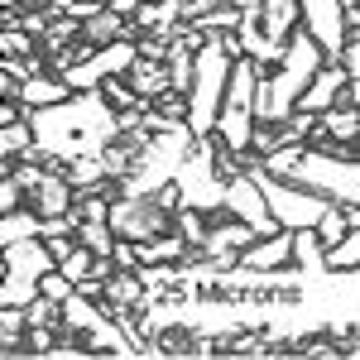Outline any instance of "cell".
<instances>
[{
  "instance_id": "1",
  "label": "cell",
  "mask_w": 360,
  "mask_h": 360,
  "mask_svg": "<svg viewBox=\"0 0 360 360\" xmlns=\"http://www.w3.org/2000/svg\"><path fill=\"white\" fill-rule=\"evenodd\" d=\"M34 120V154L49 164H72L82 154H106V144L120 135V111L106 101V91H72L58 106L29 111Z\"/></svg>"
},
{
  "instance_id": "2",
  "label": "cell",
  "mask_w": 360,
  "mask_h": 360,
  "mask_svg": "<svg viewBox=\"0 0 360 360\" xmlns=\"http://www.w3.org/2000/svg\"><path fill=\"white\" fill-rule=\"evenodd\" d=\"M193 125H173V130H154L144 139V149L135 154V168L120 178V193H135V197H159L178 178L183 159L193 154Z\"/></svg>"
},
{
  "instance_id": "3",
  "label": "cell",
  "mask_w": 360,
  "mask_h": 360,
  "mask_svg": "<svg viewBox=\"0 0 360 360\" xmlns=\"http://www.w3.org/2000/svg\"><path fill=\"white\" fill-rule=\"evenodd\" d=\"M231 68H236V58L226 53L217 39H207V49L197 53L193 86H188V125H193V135H212L217 130L226 86H231Z\"/></svg>"
},
{
  "instance_id": "4",
  "label": "cell",
  "mask_w": 360,
  "mask_h": 360,
  "mask_svg": "<svg viewBox=\"0 0 360 360\" xmlns=\"http://www.w3.org/2000/svg\"><path fill=\"white\" fill-rule=\"evenodd\" d=\"M293 183H303L312 193L332 197L341 207L360 202V154L346 149H322V144H307V154L293 168Z\"/></svg>"
},
{
  "instance_id": "5",
  "label": "cell",
  "mask_w": 360,
  "mask_h": 360,
  "mask_svg": "<svg viewBox=\"0 0 360 360\" xmlns=\"http://www.w3.org/2000/svg\"><path fill=\"white\" fill-rule=\"evenodd\" d=\"M5 259V278H0V307H29L39 298V278L58 269V255L49 250L44 236L34 240H15V245H0Z\"/></svg>"
},
{
  "instance_id": "6",
  "label": "cell",
  "mask_w": 360,
  "mask_h": 360,
  "mask_svg": "<svg viewBox=\"0 0 360 360\" xmlns=\"http://www.w3.org/2000/svg\"><path fill=\"white\" fill-rule=\"evenodd\" d=\"M178 193H183V207H202V212H226V178L221 164H217V135H197L193 154L178 168Z\"/></svg>"
},
{
  "instance_id": "7",
  "label": "cell",
  "mask_w": 360,
  "mask_h": 360,
  "mask_svg": "<svg viewBox=\"0 0 360 360\" xmlns=\"http://www.w3.org/2000/svg\"><path fill=\"white\" fill-rule=\"evenodd\" d=\"M135 63H139V39L130 34V39L101 44V49H82V53L63 68V77L72 82V91H96V86L111 82V77H125Z\"/></svg>"
},
{
  "instance_id": "8",
  "label": "cell",
  "mask_w": 360,
  "mask_h": 360,
  "mask_svg": "<svg viewBox=\"0 0 360 360\" xmlns=\"http://www.w3.org/2000/svg\"><path fill=\"white\" fill-rule=\"evenodd\" d=\"M111 226L120 240H154L173 231V212L159 197H135V193H115L111 202Z\"/></svg>"
},
{
  "instance_id": "9",
  "label": "cell",
  "mask_w": 360,
  "mask_h": 360,
  "mask_svg": "<svg viewBox=\"0 0 360 360\" xmlns=\"http://www.w3.org/2000/svg\"><path fill=\"white\" fill-rule=\"evenodd\" d=\"M226 212L231 217H240L245 226H255L259 236H274L278 221H274V212H269V197H264V188H259V178L255 173H236L231 183H226Z\"/></svg>"
},
{
  "instance_id": "10",
  "label": "cell",
  "mask_w": 360,
  "mask_h": 360,
  "mask_svg": "<svg viewBox=\"0 0 360 360\" xmlns=\"http://www.w3.org/2000/svg\"><path fill=\"white\" fill-rule=\"evenodd\" d=\"M303 5V25L322 39V49L332 58L346 53V39H351V25H346V0H298Z\"/></svg>"
},
{
  "instance_id": "11",
  "label": "cell",
  "mask_w": 360,
  "mask_h": 360,
  "mask_svg": "<svg viewBox=\"0 0 360 360\" xmlns=\"http://www.w3.org/2000/svg\"><path fill=\"white\" fill-rule=\"evenodd\" d=\"M29 207L44 212V217H68V212L77 207V188H72V178H68V164H49L44 168L39 188L29 193Z\"/></svg>"
},
{
  "instance_id": "12",
  "label": "cell",
  "mask_w": 360,
  "mask_h": 360,
  "mask_svg": "<svg viewBox=\"0 0 360 360\" xmlns=\"http://www.w3.org/2000/svg\"><path fill=\"white\" fill-rule=\"evenodd\" d=\"M346 86H351V72H346V63H327L312 82H307V91H303V111H312V115H322V111H332V106H341V96H346Z\"/></svg>"
},
{
  "instance_id": "13",
  "label": "cell",
  "mask_w": 360,
  "mask_h": 360,
  "mask_svg": "<svg viewBox=\"0 0 360 360\" xmlns=\"http://www.w3.org/2000/svg\"><path fill=\"white\" fill-rule=\"evenodd\" d=\"M240 264H250V269H288V264H293V231L278 226L274 236H259V240L240 255Z\"/></svg>"
},
{
  "instance_id": "14",
  "label": "cell",
  "mask_w": 360,
  "mask_h": 360,
  "mask_svg": "<svg viewBox=\"0 0 360 360\" xmlns=\"http://www.w3.org/2000/svg\"><path fill=\"white\" fill-rule=\"evenodd\" d=\"M183 25H188V5H183V0H149L135 15L139 34H159V39H178Z\"/></svg>"
},
{
  "instance_id": "15",
  "label": "cell",
  "mask_w": 360,
  "mask_h": 360,
  "mask_svg": "<svg viewBox=\"0 0 360 360\" xmlns=\"http://www.w3.org/2000/svg\"><path fill=\"white\" fill-rule=\"evenodd\" d=\"M259 25L274 39V49H288V39L303 29V5L298 0H264L259 5Z\"/></svg>"
},
{
  "instance_id": "16",
  "label": "cell",
  "mask_w": 360,
  "mask_h": 360,
  "mask_svg": "<svg viewBox=\"0 0 360 360\" xmlns=\"http://www.w3.org/2000/svg\"><path fill=\"white\" fill-rule=\"evenodd\" d=\"M293 264L303 269V283L307 278H327V240L317 236V226H307V231H293Z\"/></svg>"
},
{
  "instance_id": "17",
  "label": "cell",
  "mask_w": 360,
  "mask_h": 360,
  "mask_svg": "<svg viewBox=\"0 0 360 360\" xmlns=\"http://www.w3.org/2000/svg\"><path fill=\"white\" fill-rule=\"evenodd\" d=\"M125 82L135 86L144 101H154V96H164L168 86H173V77H168V58H149V53H139V63L125 72Z\"/></svg>"
},
{
  "instance_id": "18",
  "label": "cell",
  "mask_w": 360,
  "mask_h": 360,
  "mask_svg": "<svg viewBox=\"0 0 360 360\" xmlns=\"http://www.w3.org/2000/svg\"><path fill=\"white\" fill-rule=\"evenodd\" d=\"M72 96V82L63 77V72H34L20 91V101H25L29 111H39V106H58V101H68Z\"/></svg>"
},
{
  "instance_id": "19",
  "label": "cell",
  "mask_w": 360,
  "mask_h": 360,
  "mask_svg": "<svg viewBox=\"0 0 360 360\" xmlns=\"http://www.w3.org/2000/svg\"><path fill=\"white\" fill-rule=\"evenodd\" d=\"M44 236V212L20 207V212H0V245H15V240H34Z\"/></svg>"
},
{
  "instance_id": "20",
  "label": "cell",
  "mask_w": 360,
  "mask_h": 360,
  "mask_svg": "<svg viewBox=\"0 0 360 360\" xmlns=\"http://www.w3.org/2000/svg\"><path fill=\"white\" fill-rule=\"evenodd\" d=\"M29 341V312L25 307H0V356H25Z\"/></svg>"
},
{
  "instance_id": "21",
  "label": "cell",
  "mask_w": 360,
  "mask_h": 360,
  "mask_svg": "<svg viewBox=\"0 0 360 360\" xmlns=\"http://www.w3.org/2000/svg\"><path fill=\"white\" fill-rule=\"evenodd\" d=\"M68 178H72V188H77V193H91V188H106V183H115L101 154H82V159H72V164H68Z\"/></svg>"
},
{
  "instance_id": "22",
  "label": "cell",
  "mask_w": 360,
  "mask_h": 360,
  "mask_svg": "<svg viewBox=\"0 0 360 360\" xmlns=\"http://www.w3.org/2000/svg\"><path fill=\"white\" fill-rule=\"evenodd\" d=\"M34 154V120H10L0 125V159H29Z\"/></svg>"
},
{
  "instance_id": "23",
  "label": "cell",
  "mask_w": 360,
  "mask_h": 360,
  "mask_svg": "<svg viewBox=\"0 0 360 360\" xmlns=\"http://www.w3.org/2000/svg\"><path fill=\"white\" fill-rule=\"evenodd\" d=\"M327 269L332 274H356L360 269V226H351L336 245H327Z\"/></svg>"
},
{
  "instance_id": "24",
  "label": "cell",
  "mask_w": 360,
  "mask_h": 360,
  "mask_svg": "<svg viewBox=\"0 0 360 360\" xmlns=\"http://www.w3.org/2000/svg\"><path fill=\"white\" fill-rule=\"evenodd\" d=\"M303 154H307V139H283L278 149L264 154V173H274V178H293V168H298Z\"/></svg>"
},
{
  "instance_id": "25",
  "label": "cell",
  "mask_w": 360,
  "mask_h": 360,
  "mask_svg": "<svg viewBox=\"0 0 360 360\" xmlns=\"http://www.w3.org/2000/svg\"><path fill=\"white\" fill-rule=\"evenodd\" d=\"M77 240H82L86 250H96V255H115V226L111 221H82L77 226Z\"/></svg>"
},
{
  "instance_id": "26",
  "label": "cell",
  "mask_w": 360,
  "mask_h": 360,
  "mask_svg": "<svg viewBox=\"0 0 360 360\" xmlns=\"http://www.w3.org/2000/svg\"><path fill=\"white\" fill-rule=\"evenodd\" d=\"M39 293H44V298H53V303H68V298L77 293V283L63 274V269H49V274L39 278Z\"/></svg>"
},
{
  "instance_id": "27",
  "label": "cell",
  "mask_w": 360,
  "mask_h": 360,
  "mask_svg": "<svg viewBox=\"0 0 360 360\" xmlns=\"http://www.w3.org/2000/svg\"><path fill=\"white\" fill-rule=\"evenodd\" d=\"M346 231H351V217H346V207H341V202H336L332 212H327V217H322V221H317V236H322V240H327V245H336V240H341V236H346Z\"/></svg>"
},
{
  "instance_id": "28",
  "label": "cell",
  "mask_w": 360,
  "mask_h": 360,
  "mask_svg": "<svg viewBox=\"0 0 360 360\" xmlns=\"http://www.w3.org/2000/svg\"><path fill=\"white\" fill-rule=\"evenodd\" d=\"M25 197H29V188L15 178V173H0V212H20Z\"/></svg>"
},
{
  "instance_id": "29",
  "label": "cell",
  "mask_w": 360,
  "mask_h": 360,
  "mask_svg": "<svg viewBox=\"0 0 360 360\" xmlns=\"http://www.w3.org/2000/svg\"><path fill=\"white\" fill-rule=\"evenodd\" d=\"M336 63H346V72H351V77H360V34H351V39H346V53L336 58Z\"/></svg>"
},
{
  "instance_id": "30",
  "label": "cell",
  "mask_w": 360,
  "mask_h": 360,
  "mask_svg": "<svg viewBox=\"0 0 360 360\" xmlns=\"http://www.w3.org/2000/svg\"><path fill=\"white\" fill-rule=\"evenodd\" d=\"M0 5H5V10H25L29 0H0Z\"/></svg>"
},
{
  "instance_id": "31",
  "label": "cell",
  "mask_w": 360,
  "mask_h": 360,
  "mask_svg": "<svg viewBox=\"0 0 360 360\" xmlns=\"http://www.w3.org/2000/svg\"><path fill=\"white\" fill-rule=\"evenodd\" d=\"M183 5H193V0H183Z\"/></svg>"
}]
</instances>
